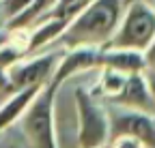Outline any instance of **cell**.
<instances>
[{"label": "cell", "mask_w": 155, "mask_h": 148, "mask_svg": "<svg viewBox=\"0 0 155 148\" xmlns=\"http://www.w3.org/2000/svg\"><path fill=\"white\" fill-rule=\"evenodd\" d=\"M41 88H22V90H13L11 95H7L0 101V133L7 131L11 124H15L22 114L28 109L32 99L39 95Z\"/></svg>", "instance_id": "cell-10"}, {"label": "cell", "mask_w": 155, "mask_h": 148, "mask_svg": "<svg viewBox=\"0 0 155 148\" xmlns=\"http://www.w3.org/2000/svg\"><path fill=\"white\" fill-rule=\"evenodd\" d=\"M153 9H155V0H153Z\"/></svg>", "instance_id": "cell-20"}, {"label": "cell", "mask_w": 155, "mask_h": 148, "mask_svg": "<svg viewBox=\"0 0 155 148\" xmlns=\"http://www.w3.org/2000/svg\"><path fill=\"white\" fill-rule=\"evenodd\" d=\"M112 103L155 116V99H153L151 90H149V84L144 80V71L142 73H129L123 90L119 92V97L112 99Z\"/></svg>", "instance_id": "cell-8"}, {"label": "cell", "mask_w": 155, "mask_h": 148, "mask_svg": "<svg viewBox=\"0 0 155 148\" xmlns=\"http://www.w3.org/2000/svg\"><path fill=\"white\" fill-rule=\"evenodd\" d=\"M73 101L78 118V148H106L112 137L108 109L84 88H75Z\"/></svg>", "instance_id": "cell-3"}, {"label": "cell", "mask_w": 155, "mask_h": 148, "mask_svg": "<svg viewBox=\"0 0 155 148\" xmlns=\"http://www.w3.org/2000/svg\"><path fill=\"white\" fill-rule=\"evenodd\" d=\"M11 92H13V88H11V80H9V71L0 67V97H7Z\"/></svg>", "instance_id": "cell-16"}, {"label": "cell", "mask_w": 155, "mask_h": 148, "mask_svg": "<svg viewBox=\"0 0 155 148\" xmlns=\"http://www.w3.org/2000/svg\"><path fill=\"white\" fill-rule=\"evenodd\" d=\"M127 2H129V0H127ZM140 2H147V5H153V0H140Z\"/></svg>", "instance_id": "cell-19"}, {"label": "cell", "mask_w": 155, "mask_h": 148, "mask_svg": "<svg viewBox=\"0 0 155 148\" xmlns=\"http://www.w3.org/2000/svg\"><path fill=\"white\" fill-rule=\"evenodd\" d=\"M2 99H5V97H0V101H2Z\"/></svg>", "instance_id": "cell-21"}, {"label": "cell", "mask_w": 155, "mask_h": 148, "mask_svg": "<svg viewBox=\"0 0 155 148\" xmlns=\"http://www.w3.org/2000/svg\"><path fill=\"white\" fill-rule=\"evenodd\" d=\"M69 22L63 17H43L37 24H32L28 30V43H26V56L28 54H37L43 47L58 43V39L63 36V32L67 30Z\"/></svg>", "instance_id": "cell-9"}, {"label": "cell", "mask_w": 155, "mask_h": 148, "mask_svg": "<svg viewBox=\"0 0 155 148\" xmlns=\"http://www.w3.org/2000/svg\"><path fill=\"white\" fill-rule=\"evenodd\" d=\"M125 5V0H93L69 22L67 30L58 39L61 47H104L121 22Z\"/></svg>", "instance_id": "cell-1"}, {"label": "cell", "mask_w": 155, "mask_h": 148, "mask_svg": "<svg viewBox=\"0 0 155 148\" xmlns=\"http://www.w3.org/2000/svg\"><path fill=\"white\" fill-rule=\"evenodd\" d=\"M61 56H63V47L58 45V49L28 54L22 60H17L13 67L7 69L9 80H11V88L22 90V88H43V86H48Z\"/></svg>", "instance_id": "cell-5"}, {"label": "cell", "mask_w": 155, "mask_h": 148, "mask_svg": "<svg viewBox=\"0 0 155 148\" xmlns=\"http://www.w3.org/2000/svg\"><path fill=\"white\" fill-rule=\"evenodd\" d=\"M56 2H58V0H32V5L26 11L19 13L15 20H11L5 28L7 30H26L32 24H37L39 20H43V17L56 7Z\"/></svg>", "instance_id": "cell-12"}, {"label": "cell", "mask_w": 155, "mask_h": 148, "mask_svg": "<svg viewBox=\"0 0 155 148\" xmlns=\"http://www.w3.org/2000/svg\"><path fill=\"white\" fill-rule=\"evenodd\" d=\"M108 144L110 148H147L140 140H136L131 135H114Z\"/></svg>", "instance_id": "cell-15"}, {"label": "cell", "mask_w": 155, "mask_h": 148, "mask_svg": "<svg viewBox=\"0 0 155 148\" xmlns=\"http://www.w3.org/2000/svg\"><path fill=\"white\" fill-rule=\"evenodd\" d=\"M30 5H32V0H0V15H2V22H5L2 28L11 20H15L22 11H26Z\"/></svg>", "instance_id": "cell-14"}, {"label": "cell", "mask_w": 155, "mask_h": 148, "mask_svg": "<svg viewBox=\"0 0 155 148\" xmlns=\"http://www.w3.org/2000/svg\"><path fill=\"white\" fill-rule=\"evenodd\" d=\"M127 82V75L121 71H114V69H108V67H99V80H97V88L104 97L108 99H114L119 97V92L123 90Z\"/></svg>", "instance_id": "cell-13"}, {"label": "cell", "mask_w": 155, "mask_h": 148, "mask_svg": "<svg viewBox=\"0 0 155 148\" xmlns=\"http://www.w3.org/2000/svg\"><path fill=\"white\" fill-rule=\"evenodd\" d=\"M99 67H108V69H114V71H121L125 75H129V73H142L147 69V62H144L142 52L106 47L99 54Z\"/></svg>", "instance_id": "cell-11"}, {"label": "cell", "mask_w": 155, "mask_h": 148, "mask_svg": "<svg viewBox=\"0 0 155 148\" xmlns=\"http://www.w3.org/2000/svg\"><path fill=\"white\" fill-rule=\"evenodd\" d=\"M144 80L149 84V90H151V95L155 99V71L153 69H144Z\"/></svg>", "instance_id": "cell-17"}, {"label": "cell", "mask_w": 155, "mask_h": 148, "mask_svg": "<svg viewBox=\"0 0 155 148\" xmlns=\"http://www.w3.org/2000/svg\"><path fill=\"white\" fill-rule=\"evenodd\" d=\"M110 131L112 135H131L147 148H155V116L151 114L116 105L110 116Z\"/></svg>", "instance_id": "cell-6"}, {"label": "cell", "mask_w": 155, "mask_h": 148, "mask_svg": "<svg viewBox=\"0 0 155 148\" xmlns=\"http://www.w3.org/2000/svg\"><path fill=\"white\" fill-rule=\"evenodd\" d=\"M5 41H9V30L7 28H0V45H2Z\"/></svg>", "instance_id": "cell-18"}, {"label": "cell", "mask_w": 155, "mask_h": 148, "mask_svg": "<svg viewBox=\"0 0 155 148\" xmlns=\"http://www.w3.org/2000/svg\"><path fill=\"white\" fill-rule=\"evenodd\" d=\"M99 54H101V47H88V45L69 47V49L63 47V56L58 60V65L54 69V75H52L48 86L58 90L69 77L78 75V73L99 69Z\"/></svg>", "instance_id": "cell-7"}, {"label": "cell", "mask_w": 155, "mask_h": 148, "mask_svg": "<svg viewBox=\"0 0 155 148\" xmlns=\"http://www.w3.org/2000/svg\"><path fill=\"white\" fill-rule=\"evenodd\" d=\"M155 41V9L153 5L129 0L123 9L121 22L116 26L112 39L101 47L112 49H134V52H147L149 45Z\"/></svg>", "instance_id": "cell-2"}, {"label": "cell", "mask_w": 155, "mask_h": 148, "mask_svg": "<svg viewBox=\"0 0 155 148\" xmlns=\"http://www.w3.org/2000/svg\"><path fill=\"white\" fill-rule=\"evenodd\" d=\"M56 92H58L56 88L43 86L19 118L22 131L32 148H58L56 116H54Z\"/></svg>", "instance_id": "cell-4"}]
</instances>
